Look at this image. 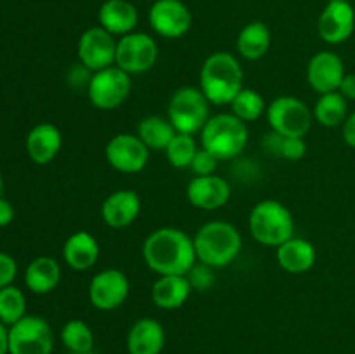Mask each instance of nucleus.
I'll use <instances>...</instances> for the list:
<instances>
[{"mask_svg":"<svg viewBox=\"0 0 355 354\" xmlns=\"http://www.w3.org/2000/svg\"><path fill=\"white\" fill-rule=\"evenodd\" d=\"M144 264L158 276L165 274H187L198 262L194 242L179 228H158L148 235L142 243Z\"/></svg>","mask_w":355,"mask_h":354,"instance_id":"nucleus-1","label":"nucleus"},{"mask_svg":"<svg viewBox=\"0 0 355 354\" xmlns=\"http://www.w3.org/2000/svg\"><path fill=\"white\" fill-rule=\"evenodd\" d=\"M241 62L227 51L211 52L200 69V89L214 106H229L243 89Z\"/></svg>","mask_w":355,"mask_h":354,"instance_id":"nucleus-2","label":"nucleus"},{"mask_svg":"<svg viewBox=\"0 0 355 354\" xmlns=\"http://www.w3.org/2000/svg\"><path fill=\"white\" fill-rule=\"evenodd\" d=\"M198 262L207 266L225 267L234 262L243 246V236L234 224L227 221L205 222L193 236Z\"/></svg>","mask_w":355,"mask_h":354,"instance_id":"nucleus-3","label":"nucleus"},{"mask_svg":"<svg viewBox=\"0 0 355 354\" xmlns=\"http://www.w3.org/2000/svg\"><path fill=\"white\" fill-rule=\"evenodd\" d=\"M248 124L229 113H218L208 118L200 132L201 148L214 153L220 162L241 155L248 144Z\"/></svg>","mask_w":355,"mask_h":354,"instance_id":"nucleus-4","label":"nucleus"},{"mask_svg":"<svg viewBox=\"0 0 355 354\" xmlns=\"http://www.w3.org/2000/svg\"><path fill=\"white\" fill-rule=\"evenodd\" d=\"M250 235L266 246H277L295 236V219L290 208L277 200L255 203L248 217Z\"/></svg>","mask_w":355,"mask_h":354,"instance_id":"nucleus-5","label":"nucleus"},{"mask_svg":"<svg viewBox=\"0 0 355 354\" xmlns=\"http://www.w3.org/2000/svg\"><path fill=\"white\" fill-rule=\"evenodd\" d=\"M166 118L177 132L194 135L210 118V103L200 87H180L170 97Z\"/></svg>","mask_w":355,"mask_h":354,"instance_id":"nucleus-6","label":"nucleus"},{"mask_svg":"<svg viewBox=\"0 0 355 354\" xmlns=\"http://www.w3.org/2000/svg\"><path fill=\"white\" fill-rule=\"evenodd\" d=\"M266 117L270 130L284 137H305L314 120L311 108L295 96H279L270 101Z\"/></svg>","mask_w":355,"mask_h":354,"instance_id":"nucleus-7","label":"nucleus"},{"mask_svg":"<svg viewBox=\"0 0 355 354\" xmlns=\"http://www.w3.org/2000/svg\"><path fill=\"white\" fill-rule=\"evenodd\" d=\"M130 90V75L118 66H110L94 73L87 87V97L97 110L111 111L120 108L128 99Z\"/></svg>","mask_w":355,"mask_h":354,"instance_id":"nucleus-8","label":"nucleus"},{"mask_svg":"<svg viewBox=\"0 0 355 354\" xmlns=\"http://www.w3.org/2000/svg\"><path fill=\"white\" fill-rule=\"evenodd\" d=\"M54 333L47 319L26 314L9 326V354H52Z\"/></svg>","mask_w":355,"mask_h":354,"instance_id":"nucleus-9","label":"nucleus"},{"mask_svg":"<svg viewBox=\"0 0 355 354\" xmlns=\"http://www.w3.org/2000/svg\"><path fill=\"white\" fill-rule=\"evenodd\" d=\"M156 59H158V44L146 31H132L118 38L114 66L123 69L130 76L149 71L156 65Z\"/></svg>","mask_w":355,"mask_h":354,"instance_id":"nucleus-10","label":"nucleus"},{"mask_svg":"<svg viewBox=\"0 0 355 354\" xmlns=\"http://www.w3.org/2000/svg\"><path fill=\"white\" fill-rule=\"evenodd\" d=\"M130 294V281L123 271L107 267L92 276L89 283V302L99 311H114L125 304Z\"/></svg>","mask_w":355,"mask_h":354,"instance_id":"nucleus-11","label":"nucleus"},{"mask_svg":"<svg viewBox=\"0 0 355 354\" xmlns=\"http://www.w3.org/2000/svg\"><path fill=\"white\" fill-rule=\"evenodd\" d=\"M116 38L103 26H90L80 35L76 44V56L78 62L90 69V71H101L104 68L114 66L116 58Z\"/></svg>","mask_w":355,"mask_h":354,"instance_id":"nucleus-12","label":"nucleus"},{"mask_svg":"<svg viewBox=\"0 0 355 354\" xmlns=\"http://www.w3.org/2000/svg\"><path fill=\"white\" fill-rule=\"evenodd\" d=\"M149 149L137 134H116L107 141L104 156L111 169L121 174H139L149 162Z\"/></svg>","mask_w":355,"mask_h":354,"instance_id":"nucleus-13","label":"nucleus"},{"mask_svg":"<svg viewBox=\"0 0 355 354\" xmlns=\"http://www.w3.org/2000/svg\"><path fill=\"white\" fill-rule=\"evenodd\" d=\"M151 30L163 38H180L193 26V12L182 0H155L148 12Z\"/></svg>","mask_w":355,"mask_h":354,"instance_id":"nucleus-14","label":"nucleus"},{"mask_svg":"<svg viewBox=\"0 0 355 354\" xmlns=\"http://www.w3.org/2000/svg\"><path fill=\"white\" fill-rule=\"evenodd\" d=\"M355 30V10L349 0H328L318 17V33L322 42L340 45L352 37Z\"/></svg>","mask_w":355,"mask_h":354,"instance_id":"nucleus-15","label":"nucleus"},{"mask_svg":"<svg viewBox=\"0 0 355 354\" xmlns=\"http://www.w3.org/2000/svg\"><path fill=\"white\" fill-rule=\"evenodd\" d=\"M345 65L336 52H315L307 65V82L318 94L336 92L345 78Z\"/></svg>","mask_w":355,"mask_h":354,"instance_id":"nucleus-16","label":"nucleus"},{"mask_svg":"<svg viewBox=\"0 0 355 354\" xmlns=\"http://www.w3.org/2000/svg\"><path fill=\"white\" fill-rule=\"evenodd\" d=\"M231 184L224 177L217 176H201L193 177L187 183L186 198L194 208L200 210H218L231 200Z\"/></svg>","mask_w":355,"mask_h":354,"instance_id":"nucleus-17","label":"nucleus"},{"mask_svg":"<svg viewBox=\"0 0 355 354\" xmlns=\"http://www.w3.org/2000/svg\"><path fill=\"white\" fill-rule=\"evenodd\" d=\"M141 207V196L134 189H116L104 198L101 217L111 229H123L137 221Z\"/></svg>","mask_w":355,"mask_h":354,"instance_id":"nucleus-18","label":"nucleus"},{"mask_svg":"<svg viewBox=\"0 0 355 354\" xmlns=\"http://www.w3.org/2000/svg\"><path fill=\"white\" fill-rule=\"evenodd\" d=\"M97 21L111 35L123 37L135 31L139 23L137 7L130 0H104L97 10Z\"/></svg>","mask_w":355,"mask_h":354,"instance_id":"nucleus-19","label":"nucleus"},{"mask_svg":"<svg viewBox=\"0 0 355 354\" xmlns=\"http://www.w3.org/2000/svg\"><path fill=\"white\" fill-rule=\"evenodd\" d=\"M165 342V328L155 318L137 319L127 333L128 354H162Z\"/></svg>","mask_w":355,"mask_h":354,"instance_id":"nucleus-20","label":"nucleus"},{"mask_svg":"<svg viewBox=\"0 0 355 354\" xmlns=\"http://www.w3.org/2000/svg\"><path fill=\"white\" fill-rule=\"evenodd\" d=\"M62 148V135L54 124H38L28 132L26 153L37 165H47Z\"/></svg>","mask_w":355,"mask_h":354,"instance_id":"nucleus-21","label":"nucleus"},{"mask_svg":"<svg viewBox=\"0 0 355 354\" xmlns=\"http://www.w3.org/2000/svg\"><path fill=\"white\" fill-rule=\"evenodd\" d=\"M318 252L309 239L293 238L286 239L276 248V260L283 271L290 274H304L314 267Z\"/></svg>","mask_w":355,"mask_h":354,"instance_id":"nucleus-22","label":"nucleus"},{"mask_svg":"<svg viewBox=\"0 0 355 354\" xmlns=\"http://www.w3.org/2000/svg\"><path fill=\"white\" fill-rule=\"evenodd\" d=\"M193 287L186 274H165L158 276L151 288V301L156 307L173 311L182 307L189 298Z\"/></svg>","mask_w":355,"mask_h":354,"instance_id":"nucleus-23","label":"nucleus"},{"mask_svg":"<svg viewBox=\"0 0 355 354\" xmlns=\"http://www.w3.org/2000/svg\"><path fill=\"white\" fill-rule=\"evenodd\" d=\"M99 242L89 231H75L62 245V259L73 271H87L99 259Z\"/></svg>","mask_w":355,"mask_h":354,"instance_id":"nucleus-24","label":"nucleus"},{"mask_svg":"<svg viewBox=\"0 0 355 354\" xmlns=\"http://www.w3.org/2000/svg\"><path fill=\"white\" fill-rule=\"evenodd\" d=\"M61 281V266L54 257L40 255L28 264L24 271V285L37 295L51 294Z\"/></svg>","mask_w":355,"mask_h":354,"instance_id":"nucleus-25","label":"nucleus"},{"mask_svg":"<svg viewBox=\"0 0 355 354\" xmlns=\"http://www.w3.org/2000/svg\"><path fill=\"white\" fill-rule=\"evenodd\" d=\"M270 47V30L262 21H252L245 24L236 38V49L239 56L248 61H259Z\"/></svg>","mask_w":355,"mask_h":354,"instance_id":"nucleus-26","label":"nucleus"},{"mask_svg":"<svg viewBox=\"0 0 355 354\" xmlns=\"http://www.w3.org/2000/svg\"><path fill=\"white\" fill-rule=\"evenodd\" d=\"M175 134L172 121L159 115H148L137 124V137L148 146L149 151H165Z\"/></svg>","mask_w":355,"mask_h":354,"instance_id":"nucleus-27","label":"nucleus"},{"mask_svg":"<svg viewBox=\"0 0 355 354\" xmlns=\"http://www.w3.org/2000/svg\"><path fill=\"white\" fill-rule=\"evenodd\" d=\"M312 117L319 125L335 128L343 125L349 117V101L336 90V92L321 94L312 108Z\"/></svg>","mask_w":355,"mask_h":354,"instance_id":"nucleus-28","label":"nucleus"},{"mask_svg":"<svg viewBox=\"0 0 355 354\" xmlns=\"http://www.w3.org/2000/svg\"><path fill=\"white\" fill-rule=\"evenodd\" d=\"M229 108H231V113L245 124L257 121L267 111V104L262 94L255 89H246V87L239 90Z\"/></svg>","mask_w":355,"mask_h":354,"instance_id":"nucleus-29","label":"nucleus"},{"mask_svg":"<svg viewBox=\"0 0 355 354\" xmlns=\"http://www.w3.org/2000/svg\"><path fill=\"white\" fill-rule=\"evenodd\" d=\"M61 342L69 353H90L94 351V332L82 319H69L61 328Z\"/></svg>","mask_w":355,"mask_h":354,"instance_id":"nucleus-30","label":"nucleus"},{"mask_svg":"<svg viewBox=\"0 0 355 354\" xmlns=\"http://www.w3.org/2000/svg\"><path fill=\"white\" fill-rule=\"evenodd\" d=\"M26 316V297L17 287L7 285L0 288V321L12 326Z\"/></svg>","mask_w":355,"mask_h":354,"instance_id":"nucleus-31","label":"nucleus"},{"mask_svg":"<svg viewBox=\"0 0 355 354\" xmlns=\"http://www.w3.org/2000/svg\"><path fill=\"white\" fill-rule=\"evenodd\" d=\"M196 151L198 144L196 141H194L193 135L177 132L175 137H173L172 141H170V144L166 146L165 155L173 169H189Z\"/></svg>","mask_w":355,"mask_h":354,"instance_id":"nucleus-32","label":"nucleus"},{"mask_svg":"<svg viewBox=\"0 0 355 354\" xmlns=\"http://www.w3.org/2000/svg\"><path fill=\"white\" fill-rule=\"evenodd\" d=\"M186 276H187V280H189L193 290H196V292L210 290L215 283L214 267L207 266V264H203V262L194 264Z\"/></svg>","mask_w":355,"mask_h":354,"instance_id":"nucleus-33","label":"nucleus"},{"mask_svg":"<svg viewBox=\"0 0 355 354\" xmlns=\"http://www.w3.org/2000/svg\"><path fill=\"white\" fill-rule=\"evenodd\" d=\"M218 163H220V160H218L214 153H210L208 149H205V148H198V151H196V155H194L193 162H191L189 169L193 170V174L196 177L214 176L215 170H217V167H218Z\"/></svg>","mask_w":355,"mask_h":354,"instance_id":"nucleus-34","label":"nucleus"},{"mask_svg":"<svg viewBox=\"0 0 355 354\" xmlns=\"http://www.w3.org/2000/svg\"><path fill=\"white\" fill-rule=\"evenodd\" d=\"M305 153H307V142L304 137H284L281 158L297 162V160L304 158Z\"/></svg>","mask_w":355,"mask_h":354,"instance_id":"nucleus-35","label":"nucleus"},{"mask_svg":"<svg viewBox=\"0 0 355 354\" xmlns=\"http://www.w3.org/2000/svg\"><path fill=\"white\" fill-rule=\"evenodd\" d=\"M94 71H90L87 66H83L82 62H76L68 73V80H69V85L75 87V89H85L89 87L90 78H92Z\"/></svg>","mask_w":355,"mask_h":354,"instance_id":"nucleus-36","label":"nucleus"},{"mask_svg":"<svg viewBox=\"0 0 355 354\" xmlns=\"http://www.w3.org/2000/svg\"><path fill=\"white\" fill-rule=\"evenodd\" d=\"M16 273L17 264L14 260V257H10L9 253L0 252V288L12 283V280L16 278Z\"/></svg>","mask_w":355,"mask_h":354,"instance_id":"nucleus-37","label":"nucleus"},{"mask_svg":"<svg viewBox=\"0 0 355 354\" xmlns=\"http://www.w3.org/2000/svg\"><path fill=\"white\" fill-rule=\"evenodd\" d=\"M283 144H284V135L277 134V132L269 130L262 139V148L266 149L267 155L277 156L281 158V153H283Z\"/></svg>","mask_w":355,"mask_h":354,"instance_id":"nucleus-38","label":"nucleus"},{"mask_svg":"<svg viewBox=\"0 0 355 354\" xmlns=\"http://www.w3.org/2000/svg\"><path fill=\"white\" fill-rule=\"evenodd\" d=\"M342 134L343 141L350 146V148H355V111L347 117V120L343 121L342 125Z\"/></svg>","mask_w":355,"mask_h":354,"instance_id":"nucleus-39","label":"nucleus"},{"mask_svg":"<svg viewBox=\"0 0 355 354\" xmlns=\"http://www.w3.org/2000/svg\"><path fill=\"white\" fill-rule=\"evenodd\" d=\"M338 92L342 94L347 101H355V73H347L345 78L340 83Z\"/></svg>","mask_w":355,"mask_h":354,"instance_id":"nucleus-40","label":"nucleus"},{"mask_svg":"<svg viewBox=\"0 0 355 354\" xmlns=\"http://www.w3.org/2000/svg\"><path fill=\"white\" fill-rule=\"evenodd\" d=\"M14 219V207L9 200L0 196V228L9 226Z\"/></svg>","mask_w":355,"mask_h":354,"instance_id":"nucleus-41","label":"nucleus"},{"mask_svg":"<svg viewBox=\"0 0 355 354\" xmlns=\"http://www.w3.org/2000/svg\"><path fill=\"white\" fill-rule=\"evenodd\" d=\"M0 354H9V328L0 321Z\"/></svg>","mask_w":355,"mask_h":354,"instance_id":"nucleus-42","label":"nucleus"},{"mask_svg":"<svg viewBox=\"0 0 355 354\" xmlns=\"http://www.w3.org/2000/svg\"><path fill=\"white\" fill-rule=\"evenodd\" d=\"M2 186L3 183H2V176H0V196H2Z\"/></svg>","mask_w":355,"mask_h":354,"instance_id":"nucleus-43","label":"nucleus"},{"mask_svg":"<svg viewBox=\"0 0 355 354\" xmlns=\"http://www.w3.org/2000/svg\"><path fill=\"white\" fill-rule=\"evenodd\" d=\"M68 354H96L94 351H90V353H68Z\"/></svg>","mask_w":355,"mask_h":354,"instance_id":"nucleus-44","label":"nucleus"},{"mask_svg":"<svg viewBox=\"0 0 355 354\" xmlns=\"http://www.w3.org/2000/svg\"><path fill=\"white\" fill-rule=\"evenodd\" d=\"M103 2H104V0H103Z\"/></svg>","mask_w":355,"mask_h":354,"instance_id":"nucleus-45","label":"nucleus"}]
</instances>
